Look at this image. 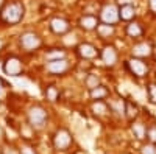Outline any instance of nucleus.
<instances>
[{"mask_svg": "<svg viewBox=\"0 0 156 154\" xmlns=\"http://www.w3.org/2000/svg\"><path fill=\"white\" fill-rule=\"evenodd\" d=\"M25 16V6L22 2H9L0 11V19L8 25L19 23Z\"/></svg>", "mask_w": 156, "mask_h": 154, "instance_id": "f257e3e1", "label": "nucleus"}, {"mask_svg": "<svg viewBox=\"0 0 156 154\" xmlns=\"http://www.w3.org/2000/svg\"><path fill=\"white\" fill-rule=\"evenodd\" d=\"M28 123L34 129H41L47 123V112L41 106H33L28 111Z\"/></svg>", "mask_w": 156, "mask_h": 154, "instance_id": "f03ea898", "label": "nucleus"}, {"mask_svg": "<svg viewBox=\"0 0 156 154\" xmlns=\"http://www.w3.org/2000/svg\"><path fill=\"white\" fill-rule=\"evenodd\" d=\"M126 67L134 76H137V78H144V76L148 73L147 62L144 59H140V58H134L133 56L131 59H128L126 61Z\"/></svg>", "mask_w": 156, "mask_h": 154, "instance_id": "7ed1b4c3", "label": "nucleus"}, {"mask_svg": "<svg viewBox=\"0 0 156 154\" xmlns=\"http://www.w3.org/2000/svg\"><path fill=\"white\" fill-rule=\"evenodd\" d=\"M42 41H41V37H39L36 33L33 31H27V33H23L20 36V45L23 50H27V51H34L37 50L39 47H41Z\"/></svg>", "mask_w": 156, "mask_h": 154, "instance_id": "20e7f679", "label": "nucleus"}, {"mask_svg": "<svg viewBox=\"0 0 156 154\" xmlns=\"http://www.w3.org/2000/svg\"><path fill=\"white\" fill-rule=\"evenodd\" d=\"M53 145L56 149H67L72 145V135L67 129H58L53 135Z\"/></svg>", "mask_w": 156, "mask_h": 154, "instance_id": "39448f33", "label": "nucleus"}, {"mask_svg": "<svg viewBox=\"0 0 156 154\" xmlns=\"http://www.w3.org/2000/svg\"><path fill=\"white\" fill-rule=\"evenodd\" d=\"M100 19L103 23H111L114 25L119 19V6L117 5H105L100 11Z\"/></svg>", "mask_w": 156, "mask_h": 154, "instance_id": "423d86ee", "label": "nucleus"}, {"mask_svg": "<svg viewBox=\"0 0 156 154\" xmlns=\"http://www.w3.org/2000/svg\"><path fill=\"white\" fill-rule=\"evenodd\" d=\"M22 61L16 56H9L5 59L3 62V72L5 75H9V76H19L22 73Z\"/></svg>", "mask_w": 156, "mask_h": 154, "instance_id": "0eeeda50", "label": "nucleus"}, {"mask_svg": "<svg viewBox=\"0 0 156 154\" xmlns=\"http://www.w3.org/2000/svg\"><path fill=\"white\" fill-rule=\"evenodd\" d=\"M76 51H78V55H80V58H83V59H94L100 55V51L92 44H87V42L80 44L76 47Z\"/></svg>", "mask_w": 156, "mask_h": 154, "instance_id": "6e6552de", "label": "nucleus"}, {"mask_svg": "<svg viewBox=\"0 0 156 154\" xmlns=\"http://www.w3.org/2000/svg\"><path fill=\"white\" fill-rule=\"evenodd\" d=\"M50 30L55 34H66L70 30V25L66 19H62V17H53L50 20Z\"/></svg>", "mask_w": 156, "mask_h": 154, "instance_id": "1a4fd4ad", "label": "nucleus"}, {"mask_svg": "<svg viewBox=\"0 0 156 154\" xmlns=\"http://www.w3.org/2000/svg\"><path fill=\"white\" fill-rule=\"evenodd\" d=\"M100 58H101V61L105 62L106 66L111 67V66H114V64L117 62V51H115V48L112 45H106L100 51Z\"/></svg>", "mask_w": 156, "mask_h": 154, "instance_id": "9d476101", "label": "nucleus"}, {"mask_svg": "<svg viewBox=\"0 0 156 154\" xmlns=\"http://www.w3.org/2000/svg\"><path fill=\"white\" fill-rule=\"evenodd\" d=\"M69 69V64L66 59H56V61H48L47 64V70L53 75H62Z\"/></svg>", "mask_w": 156, "mask_h": 154, "instance_id": "9b49d317", "label": "nucleus"}, {"mask_svg": "<svg viewBox=\"0 0 156 154\" xmlns=\"http://www.w3.org/2000/svg\"><path fill=\"white\" fill-rule=\"evenodd\" d=\"M133 56L134 58H140V59H144V58H148L151 55V45L147 44V42H140V44H136L133 47Z\"/></svg>", "mask_w": 156, "mask_h": 154, "instance_id": "f8f14e48", "label": "nucleus"}, {"mask_svg": "<svg viewBox=\"0 0 156 154\" xmlns=\"http://www.w3.org/2000/svg\"><path fill=\"white\" fill-rule=\"evenodd\" d=\"M98 19L92 14H86L80 19V27L84 30V31H92V30H97L98 27Z\"/></svg>", "mask_w": 156, "mask_h": 154, "instance_id": "ddd939ff", "label": "nucleus"}, {"mask_svg": "<svg viewBox=\"0 0 156 154\" xmlns=\"http://www.w3.org/2000/svg\"><path fill=\"white\" fill-rule=\"evenodd\" d=\"M136 16V9L134 6L129 3V5H123V6H119V19L123 20V22H131Z\"/></svg>", "mask_w": 156, "mask_h": 154, "instance_id": "4468645a", "label": "nucleus"}, {"mask_svg": "<svg viewBox=\"0 0 156 154\" xmlns=\"http://www.w3.org/2000/svg\"><path fill=\"white\" fill-rule=\"evenodd\" d=\"M139 115V109L131 100H125V117L131 121Z\"/></svg>", "mask_w": 156, "mask_h": 154, "instance_id": "2eb2a0df", "label": "nucleus"}, {"mask_svg": "<svg viewBox=\"0 0 156 154\" xmlns=\"http://www.w3.org/2000/svg\"><path fill=\"white\" fill-rule=\"evenodd\" d=\"M89 95H90V98H92L94 101H97V100H103V98H106L108 95H109V92H108V89L105 87V86H97V87H94V89H90L89 91Z\"/></svg>", "mask_w": 156, "mask_h": 154, "instance_id": "dca6fc26", "label": "nucleus"}, {"mask_svg": "<svg viewBox=\"0 0 156 154\" xmlns=\"http://www.w3.org/2000/svg\"><path fill=\"white\" fill-rule=\"evenodd\" d=\"M142 33H144V30H142L140 23L131 20V22L126 25V34L129 37H139V36H142Z\"/></svg>", "mask_w": 156, "mask_h": 154, "instance_id": "f3484780", "label": "nucleus"}, {"mask_svg": "<svg viewBox=\"0 0 156 154\" xmlns=\"http://www.w3.org/2000/svg\"><path fill=\"white\" fill-rule=\"evenodd\" d=\"M114 25H111V23H98V27H97V33H98V36L100 37H111L112 34H114Z\"/></svg>", "mask_w": 156, "mask_h": 154, "instance_id": "a211bd4d", "label": "nucleus"}, {"mask_svg": "<svg viewBox=\"0 0 156 154\" xmlns=\"http://www.w3.org/2000/svg\"><path fill=\"white\" fill-rule=\"evenodd\" d=\"M131 131H133L134 137H137L139 140H144L147 137V128L142 125V123H134L131 126Z\"/></svg>", "mask_w": 156, "mask_h": 154, "instance_id": "6ab92c4d", "label": "nucleus"}, {"mask_svg": "<svg viewBox=\"0 0 156 154\" xmlns=\"http://www.w3.org/2000/svg\"><path fill=\"white\" fill-rule=\"evenodd\" d=\"M92 112L95 115H105L108 112V104L101 100H97V101L92 103Z\"/></svg>", "mask_w": 156, "mask_h": 154, "instance_id": "aec40b11", "label": "nucleus"}, {"mask_svg": "<svg viewBox=\"0 0 156 154\" xmlns=\"http://www.w3.org/2000/svg\"><path fill=\"white\" fill-rule=\"evenodd\" d=\"M47 61H56V59H66V51L64 50H59V48H55V50H50L48 53L45 55Z\"/></svg>", "mask_w": 156, "mask_h": 154, "instance_id": "412c9836", "label": "nucleus"}, {"mask_svg": "<svg viewBox=\"0 0 156 154\" xmlns=\"http://www.w3.org/2000/svg\"><path fill=\"white\" fill-rule=\"evenodd\" d=\"M84 86L89 89H94V87H97V86H100V78L97 75H94V73H89L86 78H84Z\"/></svg>", "mask_w": 156, "mask_h": 154, "instance_id": "4be33fe9", "label": "nucleus"}, {"mask_svg": "<svg viewBox=\"0 0 156 154\" xmlns=\"http://www.w3.org/2000/svg\"><path fill=\"white\" fill-rule=\"evenodd\" d=\"M45 98H47L50 103L58 101V98H59V91H58L55 86H48V87L45 89Z\"/></svg>", "mask_w": 156, "mask_h": 154, "instance_id": "5701e85b", "label": "nucleus"}, {"mask_svg": "<svg viewBox=\"0 0 156 154\" xmlns=\"http://www.w3.org/2000/svg\"><path fill=\"white\" fill-rule=\"evenodd\" d=\"M147 94H148V100L153 103V104H156V84H154V83L148 84V87H147Z\"/></svg>", "mask_w": 156, "mask_h": 154, "instance_id": "b1692460", "label": "nucleus"}, {"mask_svg": "<svg viewBox=\"0 0 156 154\" xmlns=\"http://www.w3.org/2000/svg\"><path fill=\"white\" fill-rule=\"evenodd\" d=\"M147 139L150 140V143H156V125H151L147 129Z\"/></svg>", "mask_w": 156, "mask_h": 154, "instance_id": "393cba45", "label": "nucleus"}, {"mask_svg": "<svg viewBox=\"0 0 156 154\" xmlns=\"http://www.w3.org/2000/svg\"><path fill=\"white\" fill-rule=\"evenodd\" d=\"M142 154H156V143H148L140 149Z\"/></svg>", "mask_w": 156, "mask_h": 154, "instance_id": "a878e982", "label": "nucleus"}, {"mask_svg": "<svg viewBox=\"0 0 156 154\" xmlns=\"http://www.w3.org/2000/svg\"><path fill=\"white\" fill-rule=\"evenodd\" d=\"M2 154H20V149H17L16 146L6 145V146L2 148Z\"/></svg>", "mask_w": 156, "mask_h": 154, "instance_id": "bb28decb", "label": "nucleus"}, {"mask_svg": "<svg viewBox=\"0 0 156 154\" xmlns=\"http://www.w3.org/2000/svg\"><path fill=\"white\" fill-rule=\"evenodd\" d=\"M20 154H36V152H34V149L30 148V146H23V148L20 149Z\"/></svg>", "mask_w": 156, "mask_h": 154, "instance_id": "cd10ccee", "label": "nucleus"}, {"mask_svg": "<svg viewBox=\"0 0 156 154\" xmlns=\"http://www.w3.org/2000/svg\"><path fill=\"white\" fill-rule=\"evenodd\" d=\"M115 2H117L119 6H123V5H129V3H131V0H115Z\"/></svg>", "mask_w": 156, "mask_h": 154, "instance_id": "c85d7f7f", "label": "nucleus"}, {"mask_svg": "<svg viewBox=\"0 0 156 154\" xmlns=\"http://www.w3.org/2000/svg\"><path fill=\"white\" fill-rule=\"evenodd\" d=\"M148 5H150V9L156 12V0H148Z\"/></svg>", "mask_w": 156, "mask_h": 154, "instance_id": "c756f323", "label": "nucleus"}, {"mask_svg": "<svg viewBox=\"0 0 156 154\" xmlns=\"http://www.w3.org/2000/svg\"><path fill=\"white\" fill-rule=\"evenodd\" d=\"M75 154H87V152H84V151H76Z\"/></svg>", "mask_w": 156, "mask_h": 154, "instance_id": "7c9ffc66", "label": "nucleus"}, {"mask_svg": "<svg viewBox=\"0 0 156 154\" xmlns=\"http://www.w3.org/2000/svg\"><path fill=\"white\" fill-rule=\"evenodd\" d=\"M3 94V89H2V84H0V95Z\"/></svg>", "mask_w": 156, "mask_h": 154, "instance_id": "2f4dec72", "label": "nucleus"}, {"mask_svg": "<svg viewBox=\"0 0 156 154\" xmlns=\"http://www.w3.org/2000/svg\"><path fill=\"white\" fill-rule=\"evenodd\" d=\"M0 137H2V129H0Z\"/></svg>", "mask_w": 156, "mask_h": 154, "instance_id": "473e14b6", "label": "nucleus"}]
</instances>
